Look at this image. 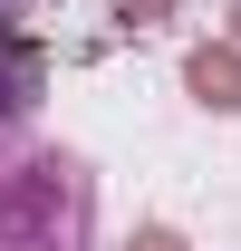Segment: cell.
I'll return each mask as SVG.
<instances>
[{"label":"cell","instance_id":"cell-7","mask_svg":"<svg viewBox=\"0 0 241 251\" xmlns=\"http://www.w3.org/2000/svg\"><path fill=\"white\" fill-rule=\"evenodd\" d=\"M232 29H241V0H232Z\"/></svg>","mask_w":241,"mask_h":251},{"label":"cell","instance_id":"cell-6","mask_svg":"<svg viewBox=\"0 0 241 251\" xmlns=\"http://www.w3.org/2000/svg\"><path fill=\"white\" fill-rule=\"evenodd\" d=\"M29 10H39V0H0V20H29Z\"/></svg>","mask_w":241,"mask_h":251},{"label":"cell","instance_id":"cell-2","mask_svg":"<svg viewBox=\"0 0 241 251\" xmlns=\"http://www.w3.org/2000/svg\"><path fill=\"white\" fill-rule=\"evenodd\" d=\"M39 97H48V39L29 20H0V145L39 116Z\"/></svg>","mask_w":241,"mask_h":251},{"label":"cell","instance_id":"cell-3","mask_svg":"<svg viewBox=\"0 0 241 251\" xmlns=\"http://www.w3.org/2000/svg\"><path fill=\"white\" fill-rule=\"evenodd\" d=\"M183 87L203 97L212 116H241V49H232V39H203V49L183 58Z\"/></svg>","mask_w":241,"mask_h":251},{"label":"cell","instance_id":"cell-4","mask_svg":"<svg viewBox=\"0 0 241 251\" xmlns=\"http://www.w3.org/2000/svg\"><path fill=\"white\" fill-rule=\"evenodd\" d=\"M116 20H125V29H164V20H174V0H116Z\"/></svg>","mask_w":241,"mask_h":251},{"label":"cell","instance_id":"cell-1","mask_svg":"<svg viewBox=\"0 0 241 251\" xmlns=\"http://www.w3.org/2000/svg\"><path fill=\"white\" fill-rule=\"evenodd\" d=\"M0 251H96V174L68 145L0 155Z\"/></svg>","mask_w":241,"mask_h":251},{"label":"cell","instance_id":"cell-5","mask_svg":"<svg viewBox=\"0 0 241 251\" xmlns=\"http://www.w3.org/2000/svg\"><path fill=\"white\" fill-rule=\"evenodd\" d=\"M125 251H183V232H174V222H145V232H135Z\"/></svg>","mask_w":241,"mask_h":251}]
</instances>
